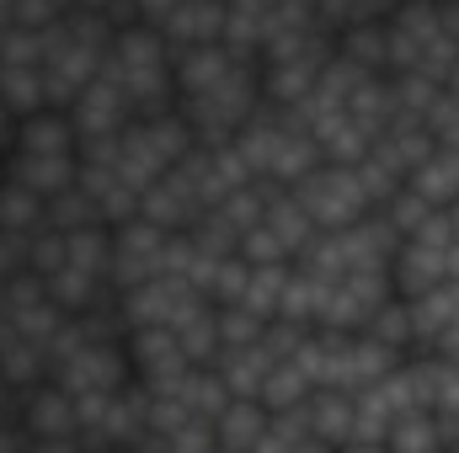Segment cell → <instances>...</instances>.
I'll return each mask as SVG.
<instances>
[{"instance_id": "cell-1", "label": "cell", "mask_w": 459, "mask_h": 453, "mask_svg": "<svg viewBox=\"0 0 459 453\" xmlns=\"http://www.w3.org/2000/svg\"><path fill=\"white\" fill-rule=\"evenodd\" d=\"M102 75L128 97L134 117L171 113L177 107V91H171V43L150 21H117L113 43L102 54Z\"/></svg>"}, {"instance_id": "cell-2", "label": "cell", "mask_w": 459, "mask_h": 453, "mask_svg": "<svg viewBox=\"0 0 459 453\" xmlns=\"http://www.w3.org/2000/svg\"><path fill=\"white\" fill-rule=\"evenodd\" d=\"M262 107V75L256 59H246L240 70H230L220 86L198 91V97H177V113L193 128V144H225L235 139V128Z\"/></svg>"}, {"instance_id": "cell-3", "label": "cell", "mask_w": 459, "mask_h": 453, "mask_svg": "<svg viewBox=\"0 0 459 453\" xmlns=\"http://www.w3.org/2000/svg\"><path fill=\"white\" fill-rule=\"evenodd\" d=\"M16 427L27 438V449H81V416H75V395L54 379H38L27 389H16Z\"/></svg>"}, {"instance_id": "cell-4", "label": "cell", "mask_w": 459, "mask_h": 453, "mask_svg": "<svg viewBox=\"0 0 459 453\" xmlns=\"http://www.w3.org/2000/svg\"><path fill=\"white\" fill-rule=\"evenodd\" d=\"M289 192L305 203V214L316 219V229L352 225L358 214H368V209H374V203H368V192H363V182H358V166H337V160L310 166Z\"/></svg>"}, {"instance_id": "cell-5", "label": "cell", "mask_w": 459, "mask_h": 453, "mask_svg": "<svg viewBox=\"0 0 459 453\" xmlns=\"http://www.w3.org/2000/svg\"><path fill=\"white\" fill-rule=\"evenodd\" d=\"M166 235H171V229L150 225L144 214H128L123 225H113V261H108L113 294H117V288H134V283H144V278H155V272H160Z\"/></svg>"}, {"instance_id": "cell-6", "label": "cell", "mask_w": 459, "mask_h": 453, "mask_svg": "<svg viewBox=\"0 0 459 453\" xmlns=\"http://www.w3.org/2000/svg\"><path fill=\"white\" fill-rule=\"evenodd\" d=\"M395 294L390 283V267H352L342 278H332V294H326V315L321 326H337V331H363V321Z\"/></svg>"}, {"instance_id": "cell-7", "label": "cell", "mask_w": 459, "mask_h": 453, "mask_svg": "<svg viewBox=\"0 0 459 453\" xmlns=\"http://www.w3.org/2000/svg\"><path fill=\"white\" fill-rule=\"evenodd\" d=\"M246 59H256V54H240V48H230L225 38H209V43L171 48V91H177V97H198V91L220 86L230 70H240Z\"/></svg>"}, {"instance_id": "cell-8", "label": "cell", "mask_w": 459, "mask_h": 453, "mask_svg": "<svg viewBox=\"0 0 459 453\" xmlns=\"http://www.w3.org/2000/svg\"><path fill=\"white\" fill-rule=\"evenodd\" d=\"M65 113H70V128H75V139L86 144V139H113L117 128L134 117V107H128V97L117 91L113 81L97 70L70 102H65Z\"/></svg>"}, {"instance_id": "cell-9", "label": "cell", "mask_w": 459, "mask_h": 453, "mask_svg": "<svg viewBox=\"0 0 459 453\" xmlns=\"http://www.w3.org/2000/svg\"><path fill=\"white\" fill-rule=\"evenodd\" d=\"M139 214H144L150 225H160V229L198 225L204 198H198V187H193V176H187V166H182V160H177L171 171H160V176L139 192Z\"/></svg>"}, {"instance_id": "cell-10", "label": "cell", "mask_w": 459, "mask_h": 453, "mask_svg": "<svg viewBox=\"0 0 459 453\" xmlns=\"http://www.w3.org/2000/svg\"><path fill=\"white\" fill-rule=\"evenodd\" d=\"M444 251H449V245L401 240V245H395V256H390V283H395V294H401V299H411V294H422V288L444 283V278H449Z\"/></svg>"}, {"instance_id": "cell-11", "label": "cell", "mask_w": 459, "mask_h": 453, "mask_svg": "<svg viewBox=\"0 0 459 453\" xmlns=\"http://www.w3.org/2000/svg\"><path fill=\"white\" fill-rule=\"evenodd\" d=\"M433 144H438V139H433L422 123H401V117H395V123H390V128L368 144V155H374L390 176H401V182H406V176L422 166V155H428Z\"/></svg>"}, {"instance_id": "cell-12", "label": "cell", "mask_w": 459, "mask_h": 453, "mask_svg": "<svg viewBox=\"0 0 459 453\" xmlns=\"http://www.w3.org/2000/svg\"><path fill=\"white\" fill-rule=\"evenodd\" d=\"M155 27H160V38H166L171 48L209 43V38H220V27H225V0H177Z\"/></svg>"}, {"instance_id": "cell-13", "label": "cell", "mask_w": 459, "mask_h": 453, "mask_svg": "<svg viewBox=\"0 0 459 453\" xmlns=\"http://www.w3.org/2000/svg\"><path fill=\"white\" fill-rule=\"evenodd\" d=\"M0 155H5V176H16L22 187H32L43 198L70 187L81 171V155H27V150H0Z\"/></svg>"}, {"instance_id": "cell-14", "label": "cell", "mask_w": 459, "mask_h": 453, "mask_svg": "<svg viewBox=\"0 0 459 453\" xmlns=\"http://www.w3.org/2000/svg\"><path fill=\"white\" fill-rule=\"evenodd\" d=\"M299 411H305V422H310V432H316L321 449H342L347 443V427H352V395H347V389L316 384V389L299 400Z\"/></svg>"}, {"instance_id": "cell-15", "label": "cell", "mask_w": 459, "mask_h": 453, "mask_svg": "<svg viewBox=\"0 0 459 453\" xmlns=\"http://www.w3.org/2000/svg\"><path fill=\"white\" fill-rule=\"evenodd\" d=\"M267 422V406L256 395H230V406L214 416V453H256Z\"/></svg>"}, {"instance_id": "cell-16", "label": "cell", "mask_w": 459, "mask_h": 453, "mask_svg": "<svg viewBox=\"0 0 459 453\" xmlns=\"http://www.w3.org/2000/svg\"><path fill=\"white\" fill-rule=\"evenodd\" d=\"M326 294H332V278L289 261V278H283V299H278V315L294 321V326H321L326 315Z\"/></svg>"}, {"instance_id": "cell-17", "label": "cell", "mask_w": 459, "mask_h": 453, "mask_svg": "<svg viewBox=\"0 0 459 453\" xmlns=\"http://www.w3.org/2000/svg\"><path fill=\"white\" fill-rule=\"evenodd\" d=\"M433 209H449L459 203V144H433L428 155H422V166L406 176Z\"/></svg>"}, {"instance_id": "cell-18", "label": "cell", "mask_w": 459, "mask_h": 453, "mask_svg": "<svg viewBox=\"0 0 459 453\" xmlns=\"http://www.w3.org/2000/svg\"><path fill=\"white\" fill-rule=\"evenodd\" d=\"M332 54L352 59V64L368 70V75H385V64H390L385 21H347V27H337V32H332Z\"/></svg>"}, {"instance_id": "cell-19", "label": "cell", "mask_w": 459, "mask_h": 453, "mask_svg": "<svg viewBox=\"0 0 459 453\" xmlns=\"http://www.w3.org/2000/svg\"><path fill=\"white\" fill-rule=\"evenodd\" d=\"M214 368H220V379H225L230 395H256V389H262V379H267V368H273V352H267L262 341H246V346H220Z\"/></svg>"}, {"instance_id": "cell-20", "label": "cell", "mask_w": 459, "mask_h": 453, "mask_svg": "<svg viewBox=\"0 0 459 453\" xmlns=\"http://www.w3.org/2000/svg\"><path fill=\"white\" fill-rule=\"evenodd\" d=\"M0 379H5L11 389H27V384L48 379V352H43V341H27V337H16V331L0 326Z\"/></svg>"}, {"instance_id": "cell-21", "label": "cell", "mask_w": 459, "mask_h": 453, "mask_svg": "<svg viewBox=\"0 0 459 453\" xmlns=\"http://www.w3.org/2000/svg\"><path fill=\"white\" fill-rule=\"evenodd\" d=\"M256 453H321V443H316L305 411L289 406V411H267L262 438H256Z\"/></svg>"}, {"instance_id": "cell-22", "label": "cell", "mask_w": 459, "mask_h": 453, "mask_svg": "<svg viewBox=\"0 0 459 453\" xmlns=\"http://www.w3.org/2000/svg\"><path fill=\"white\" fill-rule=\"evenodd\" d=\"M43 214H48V198L43 192H32V187H22L16 176H0V229H11V235H38L43 229Z\"/></svg>"}, {"instance_id": "cell-23", "label": "cell", "mask_w": 459, "mask_h": 453, "mask_svg": "<svg viewBox=\"0 0 459 453\" xmlns=\"http://www.w3.org/2000/svg\"><path fill=\"white\" fill-rule=\"evenodd\" d=\"M267 21H273V0H225L220 38L230 48H240V54H256L262 38H267Z\"/></svg>"}, {"instance_id": "cell-24", "label": "cell", "mask_w": 459, "mask_h": 453, "mask_svg": "<svg viewBox=\"0 0 459 453\" xmlns=\"http://www.w3.org/2000/svg\"><path fill=\"white\" fill-rule=\"evenodd\" d=\"M385 86H390V107H395L401 123H422L433 97H438V81H428L422 70H390Z\"/></svg>"}, {"instance_id": "cell-25", "label": "cell", "mask_w": 459, "mask_h": 453, "mask_svg": "<svg viewBox=\"0 0 459 453\" xmlns=\"http://www.w3.org/2000/svg\"><path fill=\"white\" fill-rule=\"evenodd\" d=\"M363 331H368L374 341H385V346H395L401 357H406V352H417V326H411V304H406L401 294H390V299H385V304H379V310H374V315L363 321Z\"/></svg>"}, {"instance_id": "cell-26", "label": "cell", "mask_w": 459, "mask_h": 453, "mask_svg": "<svg viewBox=\"0 0 459 453\" xmlns=\"http://www.w3.org/2000/svg\"><path fill=\"white\" fill-rule=\"evenodd\" d=\"M385 449L390 453H438V422H433V411L428 406H417V411H401L395 422H390V432H385Z\"/></svg>"}, {"instance_id": "cell-27", "label": "cell", "mask_w": 459, "mask_h": 453, "mask_svg": "<svg viewBox=\"0 0 459 453\" xmlns=\"http://www.w3.org/2000/svg\"><path fill=\"white\" fill-rule=\"evenodd\" d=\"M310 389H316V384L299 373V363H294V357H283V363H273V368H267V379H262L256 400H262L267 411H289V406H299Z\"/></svg>"}, {"instance_id": "cell-28", "label": "cell", "mask_w": 459, "mask_h": 453, "mask_svg": "<svg viewBox=\"0 0 459 453\" xmlns=\"http://www.w3.org/2000/svg\"><path fill=\"white\" fill-rule=\"evenodd\" d=\"M374 214H385V219L401 229V235H411V229H417L422 219H428V214H433V203H428V198H422L411 182H401V187H395V192H390V198H385Z\"/></svg>"}, {"instance_id": "cell-29", "label": "cell", "mask_w": 459, "mask_h": 453, "mask_svg": "<svg viewBox=\"0 0 459 453\" xmlns=\"http://www.w3.org/2000/svg\"><path fill=\"white\" fill-rule=\"evenodd\" d=\"M214 326H220V346H246V341L262 337L267 321L246 304H214Z\"/></svg>"}, {"instance_id": "cell-30", "label": "cell", "mask_w": 459, "mask_h": 453, "mask_svg": "<svg viewBox=\"0 0 459 453\" xmlns=\"http://www.w3.org/2000/svg\"><path fill=\"white\" fill-rule=\"evenodd\" d=\"M422 128H428L438 144H459V91H444V86H438V97H433V107L422 117Z\"/></svg>"}, {"instance_id": "cell-31", "label": "cell", "mask_w": 459, "mask_h": 453, "mask_svg": "<svg viewBox=\"0 0 459 453\" xmlns=\"http://www.w3.org/2000/svg\"><path fill=\"white\" fill-rule=\"evenodd\" d=\"M59 11H70V0H16V27H48Z\"/></svg>"}, {"instance_id": "cell-32", "label": "cell", "mask_w": 459, "mask_h": 453, "mask_svg": "<svg viewBox=\"0 0 459 453\" xmlns=\"http://www.w3.org/2000/svg\"><path fill=\"white\" fill-rule=\"evenodd\" d=\"M22 267H27V240L11 235V229H0V283H5L11 272H22Z\"/></svg>"}, {"instance_id": "cell-33", "label": "cell", "mask_w": 459, "mask_h": 453, "mask_svg": "<svg viewBox=\"0 0 459 453\" xmlns=\"http://www.w3.org/2000/svg\"><path fill=\"white\" fill-rule=\"evenodd\" d=\"M401 0H352V21H385Z\"/></svg>"}, {"instance_id": "cell-34", "label": "cell", "mask_w": 459, "mask_h": 453, "mask_svg": "<svg viewBox=\"0 0 459 453\" xmlns=\"http://www.w3.org/2000/svg\"><path fill=\"white\" fill-rule=\"evenodd\" d=\"M428 346H433V352H444V357H459V315H455V321H449V326H444L433 341H428Z\"/></svg>"}, {"instance_id": "cell-35", "label": "cell", "mask_w": 459, "mask_h": 453, "mask_svg": "<svg viewBox=\"0 0 459 453\" xmlns=\"http://www.w3.org/2000/svg\"><path fill=\"white\" fill-rule=\"evenodd\" d=\"M70 5H86V11H108L113 21H128V0H70Z\"/></svg>"}, {"instance_id": "cell-36", "label": "cell", "mask_w": 459, "mask_h": 453, "mask_svg": "<svg viewBox=\"0 0 459 453\" xmlns=\"http://www.w3.org/2000/svg\"><path fill=\"white\" fill-rule=\"evenodd\" d=\"M11 128H16V113L5 107V97H0V150H5V139H11Z\"/></svg>"}, {"instance_id": "cell-37", "label": "cell", "mask_w": 459, "mask_h": 453, "mask_svg": "<svg viewBox=\"0 0 459 453\" xmlns=\"http://www.w3.org/2000/svg\"><path fill=\"white\" fill-rule=\"evenodd\" d=\"M444 91H459V54H455V64L444 70Z\"/></svg>"}, {"instance_id": "cell-38", "label": "cell", "mask_w": 459, "mask_h": 453, "mask_svg": "<svg viewBox=\"0 0 459 453\" xmlns=\"http://www.w3.org/2000/svg\"><path fill=\"white\" fill-rule=\"evenodd\" d=\"M0 176H5V155H0Z\"/></svg>"}]
</instances>
